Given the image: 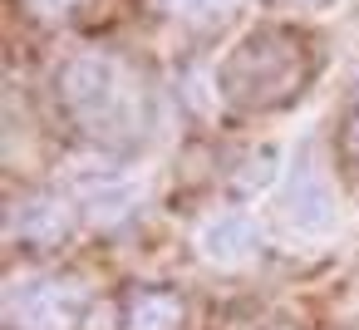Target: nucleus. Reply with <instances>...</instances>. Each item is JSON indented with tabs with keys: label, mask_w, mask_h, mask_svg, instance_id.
Segmentation results:
<instances>
[{
	"label": "nucleus",
	"mask_w": 359,
	"mask_h": 330,
	"mask_svg": "<svg viewBox=\"0 0 359 330\" xmlns=\"http://www.w3.org/2000/svg\"><path fill=\"white\" fill-rule=\"evenodd\" d=\"M168 6L182 15V20H192V25H222L241 0H168Z\"/></svg>",
	"instance_id": "1a4fd4ad"
},
{
	"label": "nucleus",
	"mask_w": 359,
	"mask_h": 330,
	"mask_svg": "<svg viewBox=\"0 0 359 330\" xmlns=\"http://www.w3.org/2000/svg\"><path fill=\"white\" fill-rule=\"evenodd\" d=\"M84 310V291L60 276H25L6 291L11 330H69Z\"/></svg>",
	"instance_id": "20e7f679"
},
{
	"label": "nucleus",
	"mask_w": 359,
	"mask_h": 330,
	"mask_svg": "<svg viewBox=\"0 0 359 330\" xmlns=\"http://www.w3.org/2000/svg\"><path fill=\"white\" fill-rule=\"evenodd\" d=\"M182 301L172 291H133L128 296V330H177Z\"/></svg>",
	"instance_id": "6e6552de"
},
{
	"label": "nucleus",
	"mask_w": 359,
	"mask_h": 330,
	"mask_svg": "<svg viewBox=\"0 0 359 330\" xmlns=\"http://www.w3.org/2000/svg\"><path fill=\"white\" fill-rule=\"evenodd\" d=\"M69 119L99 143H133L148 128V89L133 65L114 55H79L60 74Z\"/></svg>",
	"instance_id": "f257e3e1"
},
{
	"label": "nucleus",
	"mask_w": 359,
	"mask_h": 330,
	"mask_svg": "<svg viewBox=\"0 0 359 330\" xmlns=\"http://www.w3.org/2000/svg\"><path fill=\"white\" fill-rule=\"evenodd\" d=\"M276 6H285V11H315V6H325V0H276Z\"/></svg>",
	"instance_id": "9b49d317"
},
{
	"label": "nucleus",
	"mask_w": 359,
	"mask_h": 330,
	"mask_svg": "<svg viewBox=\"0 0 359 330\" xmlns=\"http://www.w3.org/2000/svg\"><path fill=\"white\" fill-rule=\"evenodd\" d=\"M74 197L94 227H128L143 207V183H133L123 173H89V178H79Z\"/></svg>",
	"instance_id": "39448f33"
},
{
	"label": "nucleus",
	"mask_w": 359,
	"mask_h": 330,
	"mask_svg": "<svg viewBox=\"0 0 359 330\" xmlns=\"http://www.w3.org/2000/svg\"><path fill=\"white\" fill-rule=\"evenodd\" d=\"M69 207L60 202V197H50V192H35V197H25L20 207H15V237L20 242H30V246H50V242H60V237H69Z\"/></svg>",
	"instance_id": "0eeeda50"
},
{
	"label": "nucleus",
	"mask_w": 359,
	"mask_h": 330,
	"mask_svg": "<svg viewBox=\"0 0 359 330\" xmlns=\"http://www.w3.org/2000/svg\"><path fill=\"white\" fill-rule=\"evenodd\" d=\"M30 6H35V15H69L79 0H30Z\"/></svg>",
	"instance_id": "9d476101"
},
{
	"label": "nucleus",
	"mask_w": 359,
	"mask_h": 330,
	"mask_svg": "<svg viewBox=\"0 0 359 330\" xmlns=\"http://www.w3.org/2000/svg\"><path fill=\"white\" fill-rule=\"evenodd\" d=\"M197 246H202V256L217 261V266H251L256 251H261V237H256V222L231 207V212H217V217L202 227Z\"/></svg>",
	"instance_id": "423d86ee"
},
{
	"label": "nucleus",
	"mask_w": 359,
	"mask_h": 330,
	"mask_svg": "<svg viewBox=\"0 0 359 330\" xmlns=\"http://www.w3.org/2000/svg\"><path fill=\"white\" fill-rule=\"evenodd\" d=\"M305 74H310V55L300 50V40L261 30L226 65V99L246 109H271V104H285L305 84Z\"/></svg>",
	"instance_id": "f03ea898"
},
{
	"label": "nucleus",
	"mask_w": 359,
	"mask_h": 330,
	"mask_svg": "<svg viewBox=\"0 0 359 330\" xmlns=\"http://www.w3.org/2000/svg\"><path fill=\"white\" fill-rule=\"evenodd\" d=\"M276 217H280V232L295 237V242L325 237L334 227V192H330V178H325V163H320L315 148H300L295 168L285 173Z\"/></svg>",
	"instance_id": "7ed1b4c3"
}]
</instances>
